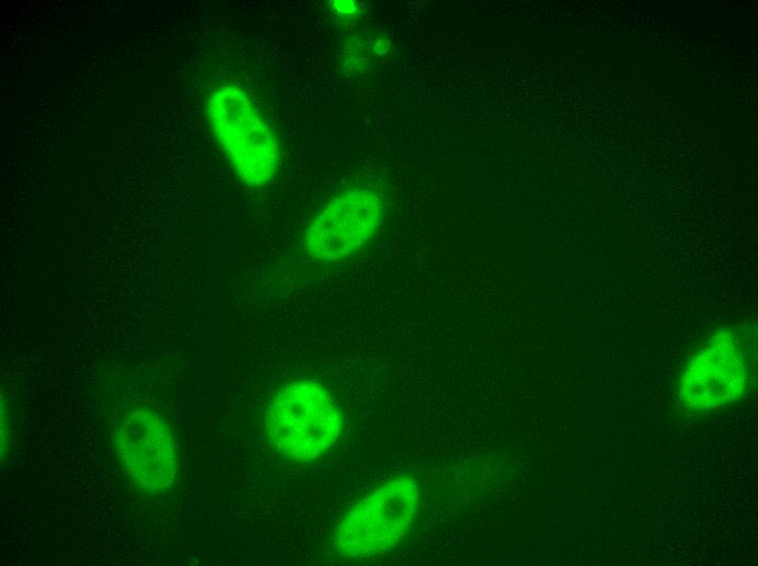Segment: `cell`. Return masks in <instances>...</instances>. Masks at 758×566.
I'll return each instance as SVG.
<instances>
[{"instance_id":"2","label":"cell","mask_w":758,"mask_h":566,"mask_svg":"<svg viewBox=\"0 0 758 566\" xmlns=\"http://www.w3.org/2000/svg\"><path fill=\"white\" fill-rule=\"evenodd\" d=\"M756 369L754 329L747 325L718 329L686 364L677 385L678 401L692 413L733 404L751 389Z\"/></svg>"},{"instance_id":"7","label":"cell","mask_w":758,"mask_h":566,"mask_svg":"<svg viewBox=\"0 0 758 566\" xmlns=\"http://www.w3.org/2000/svg\"><path fill=\"white\" fill-rule=\"evenodd\" d=\"M332 13L342 19H351L362 13V4L352 0H333L329 2Z\"/></svg>"},{"instance_id":"1","label":"cell","mask_w":758,"mask_h":566,"mask_svg":"<svg viewBox=\"0 0 758 566\" xmlns=\"http://www.w3.org/2000/svg\"><path fill=\"white\" fill-rule=\"evenodd\" d=\"M206 115L211 132L240 182L261 189L281 163L278 135L245 89L223 84L210 91Z\"/></svg>"},{"instance_id":"6","label":"cell","mask_w":758,"mask_h":566,"mask_svg":"<svg viewBox=\"0 0 758 566\" xmlns=\"http://www.w3.org/2000/svg\"><path fill=\"white\" fill-rule=\"evenodd\" d=\"M114 448L123 472L142 490H169L179 469L178 448L168 422L156 411L134 407L119 423Z\"/></svg>"},{"instance_id":"5","label":"cell","mask_w":758,"mask_h":566,"mask_svg":"<svg viewBox=\"0 0 758 566\" xmlns=\"http://www.w3.org/2000/svg\"><path fill=\"white\" fill-rule=\"evenodd\" d=\"M386 216L382 196L365 186L345 188L332 196L307 225L302 248L315 263L345 260L376 235Z\"/></svg>"},{"instance_id":"4","label":"cell","mask_w":758,"mask_h":566,"mask_svg":"<svg viewBox=\"0 0 758 566\" xmlns=\"http://www.w3.org/2000/svg\"><path fill=\"white\" fill-rule=\"evenodd\" d=\"M420 490L409 475L395 476L355 502L332 536L334 552L349 561H367L392 551L413 527Z\"/></svg>"},{"instance_id":"3","label":"cell","mask_w":758,"mask_h":566,"mask_svg":"<svg viewBox=\"0 0 758 566\" xmlns=\"http://www.w3.org/2000/svg\"><path fill=\"white\" fill-rule=\"evenodd\" d=\"M264 429L279 455L305 463L322 456L338 442L343 416L323 384L296 380L272 396L265 411Z\"/></svg>"}]
</instances>
